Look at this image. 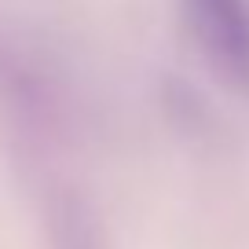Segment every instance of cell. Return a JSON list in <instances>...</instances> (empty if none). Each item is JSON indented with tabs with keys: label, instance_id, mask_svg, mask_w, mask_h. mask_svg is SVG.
Here are the masks:
<instances>
[{
	"label": "cell",
	"instance_id": "cell-1",
	"mask_svg": "<svg viewBox=\"0 0 249 249\" xmlns=\"http://www.w3.org/2000/svg\"><path fill=\"white\" fill-rule=\"evenodd\" d=\"M179 11L213 73L249 95V0H179Z\"/></svg>",
	"mask_w": 249,
	"mask_h": 249
}]
</instances>
